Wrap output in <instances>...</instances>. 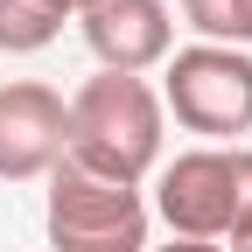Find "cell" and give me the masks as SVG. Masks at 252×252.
Returning a JSON list of instances; mask_svg holds the SVG:
<instances>
[{
	"mask_svg": "<svg viewBox=\"0 0 252 252\" xmlns=\"http://www.w3.org/2000/svg\"><path fill=\"white\" fill-rule=\"evenodd\" d=\"M63 112H70V161L98 168L112 182H133L161 168V133H168V112H161V91H154L147 77H119V70H98L84 77L70 98H63Z\"/></svg>",
	"mask_w": 252,
	"mask_h": 252,
	"instance_id": "obj_1",
	"label": "cell"
},
{
	"mask_svg": "<svg viewBox=\"0 0 252 252\" xmlns=\"http://www.w3.org/2000/svg\"><path fill=\"white\" fill-rule=\"evenodd\" d=\"M49 245L56 252H147V196L133 182H112L84 161L49 168Z\"/></svg>",
	"mask_w": 252,
	"mask_h": 252,
	"instance_id": "obj_2",
	"label": "cell"
},
{
	"mask_svg": "<svg viewBox=\"0 0 252 252\" xmlns=\"http://www.w3.org/2000/svg\"><path fill=\"white\" fill-rule=\"evenodd\" d=\"M161 112H175V126L217 140L252 133V56L224 49V42H189L168 49L161 63Z\"/></svg>",
	"mask_w": 252,
	"mask_h": 252,
	"instance_id": "obj_3",
	"label": "cell"
},
{
	"mask_svg": "<svg viewBox=\"0 0 252 252\" xmlns=\"http://www.w3.org/2000/svg\"><path fill=\"white\" fill-rule=\"evenodd\" d=\"M154 210L175 238H231L238 224V147H189L154 175Z\"/></svg>",
	"mask_w": 252,
	"mask_h": 252,
	"instance_id": "obj_4",
	"label": "cell"
},
{
	"mask_svg": "<svg viewBox=\"0 0 252 252\" xmlns=\"http://www.w3.org/2000/svg\"><path fill=\"white\" fill-rule=\"evenodd\" d=\"M70 147V112L63 91H49L42 77H14L0 84V182H35L63 161Z\"/></svg>",
	"mask_w": 252,
	"mask_h": 252,
	"instance_id": "obj_5",
	"label": "cell"
},
{
	"mask_svg": "<svg viewBox=\"0 0 252 252\" xmlns=\"http://www.w3.org/2000/svg\"><path fill=\"white\" fill-rule=\"evenodd\" d=\"M77 28H84V49L98 56V70H119V77L154 70V63H168V49H175L168 0H91L77 14Z\"/></svg>",
	"mask_w": 252,
	"mask_h": 252,
	"instance_id": "obj_6",
	"label": "cell"
},
{
	"mask_svg": "<svg viewBox=\"0 0 252 252\" xmlns=\"http://www.w3.org/2000/svg\"><path fill=\"white\" fill-rule=\"evenodd\" d=\"M63 35V14L42 0H0V49L7 56H35Z\"/></svg>",
	"mask_w": 252,
	"mask_h": 252,
	"instance_id": "obj_7",
	"label": "cell"
},
{
	"mask_svg": "<svg viewBox=\"0 0 252 252\" xmlns=\"http://www.w3.org/2000/svg\"><path fill=\"white\" fill-rule=\"evenodd\" d=\"M182 21L203 42H224V49L252 56V0H182Z\"/></svg>",
	"mask_w": 252,
	"mask_h": 252,
	"instance_id": "obj_8",
	"label": "cell"
},
{
	"mask_svg": "<svg viewBox=\"0 0 252 252\" xmlns=\"http://www.w3.org/2000/svg\"><path fill=\"white\" fill-rule=\"evenodd\" d=\"M147 252H224V245H210V238H168V245H147Z\"/></svg>",
	"mask_w": 252,
	"mask_h": 252,
	"instance_id": "obj_9",
	"label": "cell"
},
{
	"mask_svg": "<svg viewBox=\"0 0 252 252\" xmlns=\"http://www.w3.org/2000/svg\"><path fill=\"white\" fill-rule=\"evenodd\" d=\"M42 7H56V14H63V21H77V14H84V7H91V0H42Z\"/></svg>",
	"mask_w": 252,
	"mask_h": 252,
	"instance_id": "obj_10",
	"label": "cell"
},
{
	"mask_svg": "<svg viewBox=\"0 0 252 252\" xmlns=\"http://www.w3.org/2000/svg\"><path fill=\"white\" fill-rule=\"evenodd\" d=\"M224 252H252V238H238V245H224Z\"/></svg>",
	"mask_w": 252,
	"mask_h": 252,
	"instance_id": "obj_11",
	"label": "cell"
}]
</instances>
